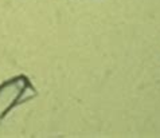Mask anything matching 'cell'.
I'll list each match as a JSON object with an SVG mask.
<instances>
[{
	"label": "cell",
	"instance_id": "1",
	"mask_svg": "<svg viewBox=\"0 0 160 138\" xmlns=\"http://www.w3.org/2000/svg\"><path fill=\"white\" fill-rule=\"evenodd\" d=\"M38 95L37 88L26 75H16L0 84V119L6 118L12 109Z\"/></svg>",
	"mask_w": 160,
	"mask_h": 138
}]
</instances>
